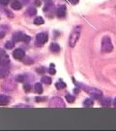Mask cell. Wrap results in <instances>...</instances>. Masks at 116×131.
Listing matches in <instances>:
<instances>
[{"label":"cell","mask_w":116,"mask_h":131,"mask_svg":"<svg viewBox=\"0 0 116 131\" xmlns=\"http://www.w3.org/2000/svg\"><path fill=\"white\" fill-rule=\"evenodd\" d=\"M28 15H30V16H34V15H36L37 13V10L35 9V8H29L27 11Z\"/></svg>","instance_id":"obj_19"},{"label":"cell","mask_w":116,"mask_h":131,"mask_svg":"<svg viewBox=\"0 0 116 131\" xmlns=\"http://www.w3.org/2000/svg\"><path fill=\"white\" fill-rule=\"evenodd\" d=\"M46 71V70L45 67H39V68H37V73H39V74H44Z\"/></svg>","instance_id":"obj_22"},{"label":"cell","mask_w":116,"mask_h":131,"mask_svg":"<svg viewBox=\"0 0 116 131\" xmlns=\"http://www.w3.org/2000/svg\"><path fill=\"white\" fill-rule=\"evenodd\" d=\"M3 37H4V33L0 32V39H1V38H3Z\"/></svg>","instance_id":"obj_29"},{"label":"cell","mask_w":116,"mask_h":131,"mask_svg":"<svg viewBox=\"0 0 116 131\" xmlns=\"http://www.w3.org/2000/svg\"><path fill=\"white\" fill-rule=\"evenodd\" d=\"M10 98L7 96V95H4V94H0V106H4V105H7L9 103Z\"/></svg>","instance_id":"obj_7"},{"label":"cell","mask_w":116,"mask_h":131,"mask_svg":"<svg viewBox=\"0 0 116 131\" xmlns=\"http://www.w3.org/2000/svg\"><path fill=\"white\" fill-rule=\"evenodd\" d=\"M83 105L85 106V107H90V106H92V105H93V100H91V99H86V100L84 101Z\"/></svg>","instance_id":"obj_17"},{"label":"cell","mask_w":116,"mask_h":131,"mask_svg":"<svg viewBox=\"0 0 116 131\" xmlns=\"http://www.w3.org/2000/svg\"><path fill=\"white\" fill-rule=\"evenodd\" d=\"M50 51L52 52H60V46L58 45V44H56V43H52L50 45Z\"/></svg>","instance_id":"obj_9"},{"label":"cell","mask_w":116,"mask_h":131,"mask_svg":"<svg viewBox=\"0 0 116 131\" xmlns=\"http://www.w3.org/2000/svg\"><path fill=\"white\" fill-rule=\"evenodd\" d=\"M70 1H71L72 4H76V3L79 2V0H70Z\"/></svg>","instance_id":"obj_28"},{"label":"cell","mask_w":116,"mask_h":131,"mask_svg":"<svg viewBox=\"0 0 116 131\" xmlns=\"http://www.w3.org/2000/svg\"><path fill=\"white\" fill-rule=\"evenodd\" d=\"M55 86L57 89H64L66 88V84L60 80L59 82H57V83L55 84Z\"/></svg>","instance_id":"obj_13"},{"label":"cell","mask_w":116,"mask_h":131,"mask_svg":"<svg viewBox=\"0 0 116 131\" xmlns=\"http://www.w3.org/2000/svg\"><path fill=\"white\" fill-rule=\"evenodd\" d=\"M17 81L18 82H20V83H22L25 81V75H19L17 77Z\"/></svg>","instance_id":"obj_21"},{"label":"cell","mask_w":116,"mask_h":131,"mask_svg":"<svg viewBox=\"0 0 116 131\" xmlns=\"http://www.w3.org/2000/svg\"><path fill=\"white\" fill-rule=\"evenodd\" d=\"M36 101L37 102H44V101H46V97H36Z\"/></svg>","instance_id":"obj_24"},{"label":"cell","mask_w":116,"mask_h":131,"mask_svg":"<svg viewBox=\"0 0 116 131\" xmlns=\"http://www.w3.org/2000/svg\"><path fill=\"white\" fill-rule=\"evenodd\" d=\"M47 39H48V36H47V34L45 32L39 33V34H37V36H36V41H37V43L40 44V45L46 44V43L47 42Z\"/></svg>","instance_id":"obj_2"},{"label":"cell","mask_w":116,"mask_h":131,"mask_svg":"<svg viewBox=\"0 0 116 131\" xmlns=\"http://www.w3.org/2000/svg\"><path fill=\"white\" fill-rule=\"evenodd\" d=\"M48 72H49L50 75H54V74L56 73L55 68H54V65H53V64H50V68L48 69Z\"/></svg>","instance_id":"obj_20"},{"label":"cell","mask_w":116,"mask_h":131,"mask_svg":"<svg viewBox=\"0 0 116 131\" xmlns=\"http://www.w3.org/2000/svg\"><path fill=\"white\" fill-rule=\"evenodd\" d=\"M30 40H31V38L27 36V35H25V34H23L22 35V38H21V41H23L24 43H29L30 42Z\"/></svg>","instance_id":"obj_18"},{"label":"cell","mask_w":116,"mask_h":131,"mask_svg":"<svg viewBox=\"0 0 116 131\" xmlns=\"http://www.w3.org/2000/svg\"><path fill=\"white\" fill-rule=\"evenodd\" d=\"M46 1H51V0H46Z\"/></svg>","instance_id":"obj_31"},{"label":"cell","mask_w":116,"mask_h":131,"mask_svg":"<svg viewBox=\"0 0 116 131\" xmlns=\"http://www.w3.org/2000/svg\"><path fill=\"white\" fill-rule=\"evenodd\" d=\"M10 63V59H9V56L7 54H5L3 56H0V66L1 67H7L9 65Z\"/></svg>","instance_id":"obj_5"},{"label":"cell","mask_w":116,"mask_h":131,"mask_svg":"<svg viewBox=\"0 0 116 131\" xmlns=\"http://www.w3.org/2000/svg\"><path fill=\"white\" fill-rule=\"evenodd\" d=\"M34 90H35V92L38 94H41L43 92V88H42V84L37 83V84H35V86H34Z\"/></svg>","instance_id":"obj_11"},{"label":"cell","mask_w":116,"mask_h":131,"mask_svg":"<svg viewBox=\"0 0 116 131\" xmlns=\"http://www.w3.org/2000/svg\"><path fill=\"white\" fill-rule=\"evenodd\" d=\"M109 101H110V100H109V99H106V100H105V102H104V103H102V105H104V106H107V105H108V106H109Z\"/></svg>","instance_id":"obj_26"},{"label":"cell","mask_w":116,"mask_h":131,"mask_svg":"<svg viewBox=\"0 0 116 131\" xmlns=\"http://www.w3.org/2000/svg\"><path fill=\"white\" fill-rule=\"evenodd\" d=\"M15 46V41H8L5 44V49L7 50H12Z\"/></svg>","instance_id":"obj_14"},{"label":"cell","mask_w":116,"mask_h":131,"mask_svg":"<svg viewBox=\"0 0 116 131\" xmlns=\"http://www.w3.org/2000/svg\"><path fill=\"white\" fill-rule=\"evenodd\" d=\"M56 15H57L58 18H64V17H65L66 16V6L65 5L61 6V7H59V8L57 9Z\"/></svg>","instance_id":"obj_6"},{"label":"cell","mask_w":116,"mask_h":131,"mask_svg":"<svg viewBox=\"0 0 116 131\" xmlns=\"http://www.w3.org/2000/svg\"><path fill=\"white\" fill-rule=\"evenodd\" d=\"M114 106H115V107H116V98L114 99Z\"/></svg>","instance_id":"obj_30"},{"label":"cell","mask_w":116,"mask_h":131,"mask_svg":"<svg viewBox=\"0 0 116 131\" xmlns=\"http://www.w3.org/2000/svg\"><path fill=\"white\" fill-rule=\"evenodd\" d=\"M21 3L19 2V1H18V0H15V1H13L12 3H11V7H12V9L14 10H20L21 9Z\"/></svg>","instance_id":"obj_8"},{"label":"cell","mask_w":116,"mask_h":131,"mask_svg":"<svg viewBox=\"0 0 116 131\" xmlns=\"http://www.w3.org/2000/svg\"><path fill=\"white\" fill-rule=\"evenodd\" d=\"M34 5H35V6H37V7H39V6H41V5H42V3H41V1L36 0V1L34 2Z\"/></svg>","instance_id":"obj_27"},{"label":"cell","mask_w":116,"mask_h":131,"mask_svg":"<svg viewBox=\"0 0 116 131\" xmlns=\"http://www.w3.org/2000/svg\"><path fill=\"white\" fill-rule=\"evenodd\" d=\"M13 56H14V57L16 58V59H22L23 57H24V56H25V52H24V51H22L21 49H17L16 51H14V52H13Z\"/></svg>","instance_id":"obj_4"},{"label":"cell","mask_w":116,"mask_h":131,"mask_svg":"<svg viewBox=\"0 0 116 131\" xmlns=\"http://www.w3.org/2000/svg\"><path fill=\"white\" fill-rule=\"evenodd\" d=\"M66 100H67L69 103H74V100H75V97L73 96V95H66Z\"/></svg>","instance_id":"obj_15"},{"label":"cell","mask_w":116,"mask_h":131,"mask_svg":"<svg viewBox=\"0 0 116 131\" xmlns=\"http://www.w3.org/2000/svg\"><path fill=\"white\" fill-rule=\"evenodd\" d=\"M9 2H10V0H0V4L4 5V6L9 4Z\"/></svg>","instance_id":"obj_23"},{"label":"cell","mask_w":116,"mask_h":131,"mask_svg":"<svg viewBox=\"0 0 116 131\" xmlns=\"http://www.w3.org/2000/svg\"><path fill=\"white\" fill-rule=\"evenodd\" d=\"M102 50L104 52H110L113 50V46H112V43L110 38L106 36V37L102 38Z\"/></svg>","instance_id":"obj_1"},{"label":"cell","mask_w":116,"mask_h":131,"mask_svg":"<svg viewBox=\"0 0 116 131\" xmlns=\"http://www.w3.org/2000/svg\"><path fill=\"white\" fill-rule=\"evenodd\" d=\"M43 83H45L46 84H51V79L49 77H43L42 78Z\"/></svg>","instance_id":"obj_16"},{"label":"cell","mask_w":116,"mask_h":131,"mask_svg":"<svg viewBox=\"0 0 116 131\" xmlns=\"http://www.w3.org/2000/svg\"><path fill=\"white\" fill-rule=\"evenodd\" d=\"M23 88H24V90H25L26 92H28V91H29V90L31 89V86H30L29 84H25V85H24Z\"/></svg>","instance_id":"obj_25"},{"label":"cell","mask_w":116,"mask_h":131,"mask_svg":"<svg viewBox=\"0 0 116 131\" xmlns=\"http://www.w3.org/2000/svg\"><path fill=\"white\" fill-rule=\"evenodd\" d=\"M44 23H45V20L42 17H37L34 19V24H36V25H42V24H44Z\"/></svg>","instance_id":"obj_12"},{"label":"cell","mask_w":116,"mask_h":131,"mask_svg":"<svg viewBox=\"0 0 116 131\" xmlns=\"http://www.w3.org/2000/svg\"><path fill=\"white\" fill-rule=\"evenodd\" d=\"M23 33L21 32H16L13 35V38H14V41L16 42H19V41H21V38H22Z\"/></svg>","instance_id":"obj_10"},{"label":"cell","mask_w":116,"mask_h":131,"mask_svg":"<svg viewBox=\"0 0 116 131\" xmlns=\"http://www.w3.org/2000/svg\"><path fill=\"white\" fill-rule=\"evenodd\" d=\"M79 38V32H78V31H74V32L71 34V36H70V39H69L70 46H71L72 48H74V46H75L76 42H78Z\"/></svg>","instance_id":"obj_3"}]
</instances>
